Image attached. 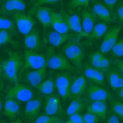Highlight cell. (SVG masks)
<instances>
[{"instance_id": "cell-13", "label": "cell", "mask_w": 123, "mask_h": 123, "mask_svg": "<svg viewBox=\"0 0 123 123\" xmlns=\"http://www.w3.org/2000/svg\"><path fill=\"white\" fill-rule=\"evenodd\" d=\"M42 108V99H32L27 102L24 110L25 118L28 120H33L37 118Z\"/></svg>"}, {"instance_id": "cell-37", "label": "cell", "mask_w": 123, "mask_h": 123, "mask_svg": "<svg viewBox=\"0 0 123 123\" xmlns=\"http://www.w3.org/2000/svg\"><path fill=\"white\" fill-rule=\"evenodd\" d=\"M90 1L88 0H72L70 2V6L72 8H76L79 7H88Z\"/></svg>"}, {"instance_id": "cell-18", "label": "cell", "mask_w": 123, "mask_h": 123, "mask_svg": "<svg viewBox=\"0 0 123 123\" xmlns=\"http://www.w3.org/2000/svg\"><path fill=\"white\" fill-rule=\"evenodd\" d=\"M108 83L114 90H118L123 86V75L116 68L110 69L106 72Z\"/></svg>"}, {"instance_id": "cell-39", "label": "cell", "mask_w": 123, "mask_h": 123, "mask_svg": "<svg viewBox=\"0 0 123 123\" xmlns=\"http://www.w3.org/2000/svg\"><path fill=\"white\" fill-rule=\"evenodd\" d=\"M104 2L105 3V6L107 7L108 9L109 10V12L111 13L112 17H114V7L115 4L117 3V0H105Z\"/></svg>"}, {"instance_id": "cell-9", "label": "cell", "mask_w": 123, "mask_h": 123, "mask_svg": "<svg viewBox=\"0 0 123 123\" xmlns=\"http://www.w3.org/2000/svg\"><path fill=\"white\" fill-rule=\"evenodd\" d=\"M87 95L93 101L111 100L113 98L112 95L106 89L96 84H92L87 88Z\"/></svg>"}, {"instance_id": "cell-4", "label": "cell", "mask_w": 123, "mask_h": 123, "mask_svg": "<svg viewBox=\"0 0 123 123\" xmlns=\"http://www.w3.org/2000/svg\"><path fill=\"white\" fill-rule=\"evenodd\" d=\"M47 63L46 56L42 53L25 50L24 52V64L22 67V71L26 69L37 70L42 68Z\"/></svg>"}, {"instance_id": "cell-19", "label": "cell", "mask_w": 123, "mask_h": 123, "mask_svg": "<svg viewBox=\"0 0 123 123\" xmlns=\"http://www.w3.org/2000/svg\"><path fill=\"white\" fill-rule=\"evenodd\" d=\"M73 38H74V34H62L55 31H51L48 34V40L49 44L55 47H60Z\"/></svg>"}, {"instance_id": "cell-12", "label": "cell", "mask_w": 123, "mask_h": 123, "mask_svg": "<svg viewBox=\"0 0 123 123\" xmlns=\"http://www.w3.org/2000/svg\"><path fill=\"white\" fill-rule=\"evenodd\" d=\"M44 111L47 115L54 116L62 113V107L60 99L54 95L46 96L44 104Z\"/></svg>"}, {"instance_id": "cell-15", "label": "cell", "mask_w": 123, "mask_h": 123, "mask_svg": "<svg viewBox=\"0 0 123 123\" xmlns=\"http://www.w3.org/2000/svg\"><path fill=\"white\" fill-rule=\"evenodd\" d=\"M87 80L83 75H80L76 78H74V81L72 83L70 88L72 97L74 98H80V96L83 94L87 88Z\"/></svg>"}, {"instance_id": "cell-47", "label": "cell", "mask_w": 123, "mask_h": 123, "mask_svg": "<svg viewBox=\"0 0 123 123\" xmlns=\"http://www.w3.org/2000/svg\"><path fill=\"white\" fill-rule=\"evenodd\" d=\"M119 117H120L122 120H123V106H122V109H121V112H120V114Z\"/></svg>"}, {"instance_id": "cell-11", "label": "cell", "mask_w": 123, "mask_h": 123, "mask_svg": "<svg viewBox=\"0 0 123 123\" xmlns=\"http://www.w3.org/2000/svg\"><path fill=\"white\" fill-rule=\"evenodd\" d=\"M24 44L25 47L29 51L36 52L42 50L43 47L42 43L40 40L39 32L36 28L25 36Z\"/></svg>"}, {"instance_id": "cell-50", "label": "cell", "mask_w": 123, "mask_h": 123, "mask_svg": "<svg viewBox=\"0 0 123 123\" xmlns=\"http://www.w3.org/2000/svg\"></svg>"}, {"instance_id": "cell-33", "label": "cell", "mask_w": 123, "mask_h": 123, "mask_svg": "<svg viewBox=\"0 0 123 123\" xmlns=\"http://www.w3.org/2000/svg\"><path fill=\"white\" fill-rule=\"evenodd\" d=\"M7 43H12V44H17V43H15L14 40H13L12 34L7 31L4 30H0V44L1 45H3Z\"/></svg>"}, {"instance_id": "cell-38", "label": "cell", "mask_w": 123, "mask_h": 123, "mask_svg": "<svg viewBox=\"0 0 123 123\" xmlns=\"http://www.w3.org/2000/svg\"><path fill=\"white\" fill-rule=\"evenodd\" d=\"M83 116L84 123H97L99 121V117L88 112L84 114Z\"/></svg>"}, {"instance_id": "cell-8", "label": "cell", "mask_w": 123, "mask_h": 123, "mask_svg": "<svg viewBox=\"0 0 123 123\" xmlns=\"http://www.w3.org/2000/svg\"><path fill=\"white\" fill-rule=\"evenodd\" d=\"M61 14L70 30L78 33L79 37H89V34L83 32L82 26V18H80L79 15L77 14L69 15L64 12H62Z\"/></svg>"}, {"instance_id": "cell-42", "label": "cell", "mask_w": 123, "mask_h": 123, "mask_svg": "<svg viewBox=\"0 0 123 123\" xmlns=\"http://www.w3.org/2000/svg\"><path fill=\"white\" fill-rule=\"evenodd\" d=\"M115 13L117 14L118 18L123 23V2H120L115 8Z\"/></svg>"}, {"instance_id": "cell-46", "label": "cell", "mask_w": 123, "mask_h": 123, "mask_svg": "<svg viewBox=\"0 0 123 123\" xmlns=\"http://www.w3.org/2000/svg\"><path fill=\"white\" fill-rule=\"evenodd\" d=\"M1 123H23L21 120H17L15 121H13L11 123H6V122H1Z\"/></svg>"}, {"instance_id": "cell-43", "label": "cell", "mask_w": 123, "mask_h": 123, "mask_svg": "<svg viewBox=\"0 0 123 123\" xmlns=\"http://www.w3.org/2000/svg\"><path fill=\"white\" fill-rule=\"evenodd\" d=\"M113 64H114L117 69L120 71V73L123 75V61L120 59H114L113 61Z\"/></svg>"}, {"instance_id": "cell-41", "label": "cell", "mask_w": 123, "mask_h": 123, "mask_svg": "<svg viewBox=\"0 0 123 123\" xmlns=\"http://www.w3.org/2000/svg\"><path fill=\"white\" fill-rule=\"evenodd\" d=\"M69 120L74 123H84V116L80 113H76L70 116Z\"/></svg>"}, {"instance_id": "cell-6", "label": "cell", "mask_w": 123, "mask_h": 123, "mask_svg": "<svg viewBox=\"0 0 123 123\" xmlns=\"http://www.w3.org/2000/svg\"><path fill=\"white\" fill-rule=\"evenodd\" d=\"M13 18L19 31L25 36L34 29V25L36 23L31 15L19 12L13 14Z\"/></svg>"}, {"instance_id": "cell-27", "label": "cell", "mask_w": 123, "mask_h": 123, "mask_svg": "<svg viewBox=\"0 0 123 123\" xmlns=\"http://www.w3.org/2000/svg\"><path fill=\"white\" fill-rule=\"evenodd\" d=\"M55 87V81L52 78H49L48 80L43 81L37 87V89L40 92L43 94L44 95H51L54 92Z\"/></svg>"}, {"instance_id": "cell-34", "label": "cell", "mask_w": 123, "mask_h": 123, "mask_svg": "<svg viewBox=\"0 0 123 123\" xmlns=\"http://www.w3.org/2000/svg\"><path fill=\"white\" fill-rule=\"evenodd\" d=\"M58 2V0H39V1H36V2H34V6L31 7V9L30 10L29 13L30 14H33L36 12V11L38 9L40 6H42V5H45V4H48V5H52V4H55Z\"/></svg>"}, {"instance_id": "cell-21", "label": "cell", "mask_w": 123, "mask_h": 123, "mask_svg": "<svg viewBox=\"0 0 123 123\" xmlns=\"http://www.w3.org/2000/svg\"><path fill=\"white\" fill-rule=\"evenodd\" d=\"M96 14L88 9H84L82 13V26L83 32L90 34L94 27Z\"/></svg>"}, {"instance_id": "cell-30", "label": "cell", "mask_w": 123, "mask_h": 123, "mask_svg": "<svg viewBox=\"0 0 123 123\" xmlns=\"http://www.w3.org/2000/svg\"><path fill=\"white\" fill-rule=\"evenodd\" d=\"M111 55L114 58L123 57V38L117 41L112 49H111Z\"/></svg>"}, {"instance_id": "cell-35", "label": "cell", "mask_w": 123, "mask_h": 123, "mask_svg": "<svg viewBox=\"0 0 123 123\" xmlns=\"http://www.w3.org/2000/svg\"><path fill=\"white\" fill-rule=\"evenodd\" d=\"M110 104H111V110L113 112L114 115L119 117L121 109H122V106H123V103L112 99L110 100Z\"/></svg>"}, {"instance_id": "cell-24", "label": "cell", "mask_w": 123, "mask_h": 123, "mask_svg": "<svg viewBox=\"0 0 123 123\" xmlns=\"http://www.w3.org/2000/svg\"><path fill=\"white\" fill-rule=\"evenodd\" d=\"M94 12L99 18L105 21L106 23H110L112 21V16L109 10L104 3L100 1H96L94 4Z\"/></svg>"}, {"instance_id": "cell-31", "label": "cell", "mask_w": 123, "mask_h": 123, "mask_svg": "<svg viewBox=\"0 0 123 123\" xmlns=\"http://www.w3.org/2000/svg\"><path fill=\"white\" fill-rule=\"evenodd\" d=\"M104 54H102L100 51H95L90 53L89 56V60L90 65L94 68L96 69L99 61L105 57Z\"/></svg>"}, {"instance_id": "cell-45", "label": "cell", "mask_w": 123, "mask_h": 123, "mask_svg": "<svg viewBox=\"0 0 123 123\" xmlns=\"http://www.w3.org/2000/svg\"><path fill=\"white\" fill-rule=\"evenodd\" d=\"M117 95L121 100H123V87H121L117 91Z\"/></svg>"}, {"instance_id": "cell-17", "label": "cell", "mask_w": 123, "mask_h": 123, "mask_svg": "<svg viewBox=\"0 0 123 123\" xmlns=\"http://www.w3.org/2000/svg\"><path fill=\"white\" fill-rule=\"evenodd\" d=\"M25 3L23 0H9L1 6V12L5 15L10 13L22 12L25 10Z\"/></svg>"}, {"instance_id": "cell-23", "label": "cell", "mask_w": 123, "mask_h": 123, "mask_svg": "<svg viewBox=\"0 0 123 123\" xmlns=\"http://www.w3.org/2000/svg\"><path fill=\"white\" fill-rule=\"evenodd\" d=\"M52 10L48 7H40L35 12V15L44 28L51 26V14Z\"/></svg>"}, {"instance_id": "cell-2", "label": "cell", "mask_w": 123, "mask_h": 123, "mask_svg": "<svg viewBox=\"0 0 123 123\" xmlns=\"http://www.w3.org/2000/svg\"><path fill=\"white\" fill-rule=\"evenodd\" d=\"M78 40V38H73L68 41L63 46L62 52L77 68L80 69L82 65L84 51Z\"/></svg>"}, {"instance_id": "cell-25", "label": "cell", "mask_w": 123, "mask_h": 123, "mask_svg": "<svg viewBox=\"0 0 123 123\" xmlns=\"http://www.w3.org/2000/svg\"><path fill=\"white\" fill-rule=\"evenodd\" d=\"M74 77L67 72L58 74L55 76V87L57 88V89L60 88L70 89L72 83L74 81Z\"/></svg>"}, {"instance_id": "cell-26", "label": "cell", "mask_w": 123, "mask_h": 123, "mask_svg": "<svg viewBox=\"0 0 123 123\" xmlns=\"http://www.w3.org/2000/svg\"><path fill=\"white\" fill-rule=\"evenodd\" d=\"M85 108V102L84 101L83 99L81 98H74L66 110V114L68 116H71L72 114L80 113V112L83 111Z\"/></svg>"}, {"instance_id": "cell-40", "label": "cell", "mask_w": 123, "mask_h": 123, "mask_svg": "<svg viewBox=\"0 0 123 123\" xmlns=\"http://www.w3.org/2000/svg\"><path fill=\"white\" fill-rule=\"evenodd\" d=\"M58 92L60 95L62 97V98L64 100L72 98L71 95L70 90L68 88H60V89H58Z\"/></svg>"}, {"instance_id": "cell-1", "label": "cell", "mask_w": 123, "mask_h": 123, "mask_svg": "<svg viewBox=\"0 0 123 123\" xmlns=\"http://www.w3.org/2000/svg\"><path fill=\"white\" fill-rule=\"evenodd\" d=\"M8 58L1 63V71L3 77L10 82L17 83L18 73L22 66V58L18 52L9 51Z\"/></svg>"}, {"instance_id": "cell-32", "label": "cell", "mask_w": 123, "mask_h": 123, "mask_svg": "<svg viewBox=\"0 0 123 123\" xmlns=\"http://www.w3.org/2000/svg\"><path fill=\"white\" fill-rule=\"evenodd\" d=\"M59 120H60V118L58 116L43 114L37 116L34 123H54L55 121Z\"/></svg>"}, {"instance_id": "cell-28", "label": "cell", "mask_w": 123, "mask_h": 123, "mask_svg": "<svg viewBox=\"0 0 123 123\" xmlns=\"http://www.w3.org/2000/svg\"><path fill=\"white\" fill-rule=\"evenodd\" d=\"M108 30V26L106 22H100L94 26L91 33L89 34L88 38H94V39H100L104 34H106Z\"/></svg>"}, {"instance_id": "cell-49", "label": "cell", "mask_w": 123, "mask_h": 123, "mask_svg": "<svg viewBox=\"0 0 123 123\" xmlns=\"http://www.w3.org/2000/svg\"><path fill=\"white\" fill-rule=\"evenodd\" d=\"M65 123H73V122H72V121H70V120H68V121H66Z\"/></svg>"}, {"instance_id": "cell-7", "label": "cell", "mask_w": 123, "mask_h": 123, "mask_svg": "<svg viewBox=\"0 0 123 123\" xmlns=\"http://www.w3.org/2000/svg\"><path fill=\"white\" fill-rule=\"evenodd\" d=\"M121 29V26H114L108 30L100 47V51L102 54L105 55L108 53L112 49L114 44L117 43L118 36Z\"/></svg>"}, {"instance_id": "cell-14", "label": "cell", "mask_w": 123, "mask_h": 123, "mask_svg": "<svg viewBox=\"0 0 123 123\" xmlns=\"http://www.w3.org/2000/svg\"><path fill=\"white\" fill-rule=\"evenodd\" d=\"M3 114L11 120L15 119L20 112V104L18 100L6 98L3 104Z\"/></svg>"}, {"instance_id": "cell-22", "label": "cell", "mask_w": 123, "mask_h": 123, "mask_svg": "<svg viewBox=\"0 0 123 123\" xmlns=\"http://www.w3.org/2000/svg\"><path fill=\"white\" fill-rule=\"evenodd\" d=\"M88 112L95 114L97 116L105 120L107 114V104L106 101H92L87 107Z\"/></svg>"}, {"instance_id": "cell-29", "label": "cell", "mask_w": 123, "mask_h": 123, "mask_svg": "<svg viewBox=\"0 0 123 123\" xmlns=\"http://www.w3.org/2000/svg\"><path fill=\"white\" fill-rule=\"evenodd\" d=\"M0 27L1 30L7 31L12 35H16V28H15V23L13 20L7 18L6 17L1 16L0 18Z\"/></svg>"}, {"instance_id": "cell-48", "label": "cell", "mask_w": 123, "mask_h": 123, "mask_svg": "<svg viewBox=\"0 0 123 123\" xmlns=\"http://www.w3.org/2000/svg\"><path fill=\"white\" fill-rule=\"evenodd\" d=\"M54 123H63V122H62V120H61V119H60V120L55 121V122Z\"/></svg>"}, {"instance_id": "cell-20", "label": "cell", "mask_w": 123, "mask_h": 123, "mask_svg": "<svg viewBox=\"0 0 123 123\" xmlns=\"http://www.w3.org/2000/svg\"><path fill=\"white\" fill-rule=\"evenodd\" d=\"M51 26L55 32L62 34H68V32L70 30L61 14L53 11L51 14Z\"/></svg>"}, {"instance_id": "cell-3", "label": "cell", "mask_w": 123, "mask_h": 123, "mask_svg": "<svg viewBox=\"0 0 123 123\" xmlns=\"http://www.w3.org/2000/svg\"><path fill=\"white\" fill-rule=\"evenodd\" d=\"M47 66L52 69L62 70V71H76V69L74 68L70 63L68 60L64 56L61 54H56L52 48H49L47 52Z\"/></svg>"}, {"instance_id": "cell-44", "label": "cell", "mask_w": 123, "mask_h": 123, "mask_svg": "<svg viewBox=\"0 0 123 123\" xmlns=\"http://www.w3.org/2000/svg\"><path fill=\"white\" fill-rule=\"evenodd\" d=\"M107 123H121L117 116L114 114H111L108 118Z\"/></svg>"}, {"instance_id": "cell-16", "label": "cell", "mask_w": 123, "mask_h": 123, "mask_svg": "<svg viewBox=\"0 0 123 123\" xmlns=\"http://www.w3.org/2000/svg\"><path fill=\"white\" fill-rule=\"evenodd\" d=\"M84 73L86 77L100 86H105V75L102 71L86 64L84 68Z\"/></svg>"}, {"instance_id": "cell-5", "label": "cell", "mask_w": 123, "mask_h": 123, "mask_svg": "<svg viewBox=\"0 0 123 123\" xmlns=\"http://www.w3.org/2000/svg\"><path fill=\"white\" fill-rule=\"evenodd\" d=\"M34 93L30 87L16 83L7 92L6 98H12L18 101L28 102L34 99Z\"/></svg>"}, {"instance_id": "cell-36", "label": "cell", "mask_w": 123, "mask_h": 123, "mask_svg": "<svg viewBox=\"0 0 123 123\" xmlns=\"http://www.w3.org/2000/svg\"><path fill=\"white\" fill-rule=\"evenodd\" d=\"M110 66H111V62L106 57H105L99 61L96 69L104 73V72H107L110 69Z\"/></svg>"}, {"instance_id": "cell-10", "label": "cell", "mask_w": 123, "mask_h": 123, "mask_svg": "<svg viewBox=\"0 0 123 123\" xmlns=\"http://www.w3.org/2000/svg\"><path fill=\"white\" fill-rule=\"evenodd\" d=\"M47 67L46 63L45 66L40 69L26 71L23 76L25 82L28 83L31 86L37 87L40 83L43 82V80L46 77Z\"/></svg>"}]
</instances>
